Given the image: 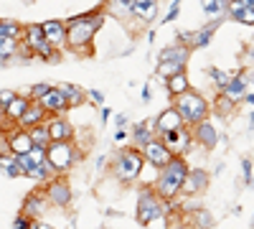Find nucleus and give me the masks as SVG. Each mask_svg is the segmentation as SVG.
<instances>
[{
    "instance_id": "nucleus-34",
    "label": "nucleus",
    "mask_w": 254,
    "mask_h": 229,
    "mask_svg": "<svg viewBox=\"0 0 254 229\" xmlns=\"http://www.w3.org/2000/svg\"><path fill=\"white\" fill-rule=\"evenodd\" d=\"M41 209H44V201H41V196H31V199L26 201V214L36 217V214H41Z\"/></svg>"
},
{
    "instance_id": "nucleus-6",
    "label": "nucleus",
    "mask_w": 254,
    "mask_h": 229,
    "mask_svg": "<svg viewBox=\"0 0 254 229\" xmlns=\"http://www.w3.org/2000/svg\"><path fill=\"white\" fill-rule=\"evenodd\" d=\"M46 160L54 165V171H66L71 160H74V151L69 140H61V143H51L46 148Z\"/></svg>"
},
{
    "instance_id": "nucleus-22",
    "label": "nucleus",
    "mask_w": 254,
    "mask_h": 229,
    "mask_svg": "<svg viewBox=\"0 0 254 229\" xmlns=\"http://www.w3.org/2000/svg\"><path fill=\"white\" fill-rule=\"evenodd\" d=\"M28 135H31V143L33 145H41V148H49V145H51L46 125H33V128H28Z\"/></svg>"
},
{
    "instance_id": "nucleus-36",
    "label": "nucleus",
    "mask_w": 254,
    "mask_h": 229,
    "mask_svg": "<svg viewBox=\"0 0 254 229\" xmlns=\"http://www.w3.org/2000/svg\"><path fill=\"white\" fill-rule=\"evenodd\" d=\"M208 76L216 81V87H219V89H224V87H226V81L231 79V76H229V74H224L221 69H208Z\"/></svg>"
},
{
    "instance_id": "nucleus-24",
    "label": "nucleus",
    "mask_w": 254,
    "mask_h": 229,
    "mask_svg": "<svg viewBox=\"0 0 254 229\" xmlns=\"http://www.w3.org/2000/svg\"><path fill=\"white\" fill-rule=\"evenodd\" d=\"M188 49L186 46H171V49H165L160 54V61H178V64H186L188 61Z\"/></svg>"
},
{
    "instance_id": "nucleus-49",
    "label": "nucleus",
    "mask_w": 254,
    "mask_h": 229,
    "mask_svg": "<svg viewBox=\"0 0 254 229\" xmlns=\"http://www.w3.org/2000/svg\"><path fill=\"white\" fill-rule=\"evenodd\" d=\"M252 125H254V112H252Z\"/></svg>"
},
{
    "instance_id": "nucleus-11",
    "label": "nucleus",
    "mask_w": 254,
    "mask_h": 229,
    "mask_svg": "<svg viewBox=\"0 0 254 229\" xmlns=\"http://www.w3.org/2000/svg\"><path fill=\"white\" fill-rule=\"evenodd\" d=\"M38 105L44 107L46 112H64L69 105H66V99H64V94L59 92V87H51L44 97L38 99Z\"/></svg>"
},
{
    "instance_id": "nucleus-9",
    "label": "nucleus",
    "mask_w": 254,
    "mask_h": 229,
    "mask_svg": "<svg viewBox=\"0 0 254 229\" xmlns=\"http://www.w3.org/2000/svg\"><path fill=\"white\" fill-rule=\"evenodd\" d=\"M41 31H44V38L54 49L66 41V26H64L61 20H46V23H41Z\"/></svg>"
},
{
    "instance_id": "nucleus-12",
    "label": "nucleus",
    "mask_w": 254,
    "mask_h": 229,
    "mask_svg": "<svg viewBox=\"0 0 254 229\" xmlns=\"http://www.w3.org/2000/svg\"><path fill=\"white\" fill-rule=\"evenodd\" d=\"M193 138L203 145V148H216V143H219V135H216V130H214V125L211 122H206V120H201V122H196V133H193Z\"/></svg>"
},
{
    "instance_id": "nucleus-7",
    "label": "nucleus",
    "mask_w": 254,
    "mask_h": 229,
    "mask_svg": "<svg viewBox=\"0 0 254 229\" xmlns=\"http://www.w3.org/2000/svg\"><path fill=\"white\" fill-rule=\"evenodd\" d=\"M142 148H145V158L150 160L155 168H163V165H168L173 160V153L168 151V145L163 140H150L147 145H142Z\"/></svg>"
},
{
    "instance_id": "nucleus-45",
    "label": "nucleus",
    "mask_w": 254,
    "mask_h": 229,
    "mask_svg": "<svg viewBox=\"0 0 254 229\" xmlns=\"http://www.w3.org/2000/svg\"><path fill=\"white\" fill-rule=\"evenodd\" d=\"M125 135H127V133H125V130H122V128H120V130H117V133H115V140H125Z\"/></svg>"
},
{
    "instance_id": "nucleus-29",
    "label": "nucleus",
    "mask_w": 254,
    "mask_h": 229,
    "mask_svg": "<svg viewBox=\"0 0 254 229\" xmlns=\"http://www.w3.org/2000/svg\"><path fill=\"white\" fill-rule=\"evenodd\" d=\"M0 168H3L10 178H15V176H23V171H20V165L15 163V158H13V153L10 155H3L0 153Z\"/></svg>"
},
{
    "instance_id": "nucleus-19",
    "label": "nucleus",
    "mask_w": 254,
    "mask_h": 229,
    "mask_svg": "<svg viewBox=\"0 0 254 229\" xmlns=\"http://www.w3.org/2000/svg\"><path fill=\"white\" fill-rule=\"evenodd\" d=\"M231 18L234 20H239V23H244V26H254V10H252V5H242V3H231Z\"/></svg>"
},
{
    "instance_id": "nucleus-38",
    "label": "nucleus",
    "mask_w": 254,
    "mask_h": 229,
    "mask_svg": "<svg viewBox=\"0 0 254 229\" xmlns=\"http://www.w3.org/2000/svg\"><path fill=\"white\" fill-rule=\"evenodd\" d=\"M49 89H51L49 84H33V87H31V99H36V102H38V99L44 97Z\"/></svg>"
},
{
    "instance_id": "nucleus-48",
    "label": "nucleus",
    "mask_w": 254,
    "mask_h": 229,
    "mask_svg": "<svg viewBox=\"0 0 254 229\" xmlns=\"http://www.w3.org/2000/svg\"><path fill=\"white\" fill-rule=\"evenodd\" d=\"M249 59H254V49H252V51H249Z\"/></svg>"
},
{
    "instance_id": "nucleus-28",
    "label": "nucleus",
    "mask_w": 254,
    "mask_h": 229,
    "mask_svg": "<svg viewBox=\"0 0 254 229\" xmlns=\"http://www.w3.org/2000/svg\"><path fill=\"white\" fill-rule=\"evenodd\" d=\"M20 33V23H15V20H10V18H3L0 20V38H18Z\"/></svg>"
},
{
    "instance_id": "nucleus-14",
    "label": "nucleus",
    "mask_w": 254,
    "mask_h": 229,
    "mask_svg": "<svg viewBox=\"0 0 254 229\" xmlns=\"http://www.w3.org/2000/svg\"><path fill=\"white\" fill-rule=\"evenodd\" d=\"M31 148H33V143H31V135H28L26 128L8 135V151L10 153H28Z\"/></svg>"
},
{
    "instance_id": "nucleus-50",
    "label": "nucleus",
    "mask_w": 254,
    "mask_h": 229,
    "mask_svg": "<svg viewBox=\"0 0 254 229\" xmlns=\"http://www.w3.org/2000/svg\"><path fill=\"white\" fill-rule=\"evenodd\" d=\"M252 10H254V3H252Z\"/></svg>"
},
{
    "instance_id": "nucleus-10",
    "label": "nucleus",
    "mask_w": 254,
    "mask_h": 229,
    "mask_svg": "<svg viewBox=\"0 0 254 229\" xmlns=\"http://www.w3.org/2000/svg\"><path fill=\"white\" fill-rule=\"evenodd\" d=\"M46 196H49V201L56 204V206H69V204H71V189H69L66 181H51Z\"/></svg>"
},
{
    "instance_id": "nucleus-1",
    "label": "nucleus",
    "mask_w": 254,
    "mask_h": 229,
    "mask_svg": "<svg viewBox=\"0 0 254 229\" xmlns=\"http://www.w3.org/2000/svg\"><path fill=\"white\" fill-rule=\"evenodd\" d=\"M102 20H104V18H102L99 13H97L94 18H92V13L71 18L69 26H66V44H69L71 49H81V46L92 44V38H94V33L99 31Z\"/></svg>"
},
{
    "instance_id": "nucleus-41",
    "label": "nucleus",
    "mask_w": 254,
    "mask_h": 229,
    "mask_svg": "<svg viewBox=\"0 0 254 229\" xmlns=\"http://www.w3.org/2000/svg\"><path fill=\"white\" fill-rule=\"evenodd\" d=\"M242 168H244V178L252 181V160H242Z\"/></svg>"
},
{
    "instance_id": "nucleus-30",
    "label": "nucleus",
    "mask_w": 254,
    "mask_h": 229,
    "mask_svg": "<svg viewBox=\"0 0 254 229\" xmlns=\"http://www.w3.org/2000/svg\"><path fill=\"white\" fill-rule=\"evenodd\" d=\"M18 54V38H0V61L13 59Z\"/></svg>"
},
{
    "instance_id": "nucleus-21",
    "label": "nucleus",
    "mask_w": 254,
    "mask_h": 229,
    "mask_svg": "<svg viewBox=\"0 0 254 229\" xmlns=\"http://www.w3.org/2000/svg\"><path fill=\"white\" fill-rule=\"evenodd\" d=\"M59 92L64 94V99H66L69 107H79L81 102H84V92H81L79 87H74V84H61Z\"/></svg>"
},
{
    "instance_id": "nucleus-5",
    "label": "nucleus",
    "mask_w": 254,
    "mask_h": 229,
    "mask_svg": "<svg viewBox=\"0 0 254 229\" xmlns=\"http://www.w3.org/2000/svg\"><path fill=\"white\" fill-rule=\"evenodd\" d=\"M158 217H163V206H160L158 194H153L150 189H142L140 199H137V222L140 224H150Z\"/></svg>"
},
{
    "instance_id": "nucleus-13",
    "label": "nucleus",
    "mask_w": 254,
    "mask_h": 229,
    "mask_svg": "<svg viewBox=\"0 0 254 229\" xmlns=\"http://www.w3.org/2000/svg\"><path fill=\"white\" fill-rule=\"evenodd\" d=\"M181 125H183V120H181L178 110L171 107V110L160 112V117L155 120V130H158V133H171V130H178Z\"/></svg>"
},
{
    "instance_id": "nucleus-2",
    "label": "nucleus",
    "mask_w": 254,
    "mask_h": 229,
    "mask_svg": "<svg viewBox=\"0 0 254 229\" xmlns=\"http://www.w3.org/2000/svg\"><path fill=\"white\" fill-rule=\"evenodd\" d=\"M188 173V165L181 155H173V160L163 165V173L158 178V186H155V194L160 199H173L178 191H181V183Z\"/></svg>"
},
{
    "instance_id": "nucleus-47",
    "label": "nucleus",
    "mask_w": 254,
    "mask_h": 229,
    "mask_svg": "<svg viewBox=\"0 0 254 229\" xmlns=\"http://www.w3.org/2000/svg\"><path fill=\"white\" fill-rule=\"evenodd\" d=\"M247 102H249V105H254V94H247Z\"/></svg>"
},
{
    "instance_id": "nucleus-16",
    "label": "nucleus",
    "mask_w": 254,
    "mask_h": 229,
    "mask_svg": "<svg viewBox=\"0 0 254 229\" xmlns=\"http://www.w3.org/2000/svg\"><path fill=\"white\" fill-rule=\"evenodd\" d=\"M44 115H46V110L41 107L38 102H31V105H28V110H26L23 115H20V117H18V122H20V128H26V130H28V128H33V125H41Z\"/></svg>"
},
{
    "instance_id": "nucleus-35",
    "label": "nucleus",
    "mask_w": 254,
    "mask_h": 229,
    "mask_svg": "<svg viewBox=\"0 0 254 229\" xmlns=\"http://www.w3.org/2000/svg\"><path fill=\"white\" fill-rule=\"evenodd\" d=\"M132 3L135 0H112V8L117 15H127V13H132Z\"/></svg>"
},
{
    "instance_id": "nucleus-44",
    "label": "nucleus",
    "mask_w": 254,
    "mask_h": 229,
    "mask_svg": "<svg viewBox=\"0 0 254 229\" xmlns=\"http://www.w3.org/2000/svg\"><path fill=\"white\" fill-rule=\"evenodd\" d=\"M142 99H145V102L150 99V87H147V84H145V89H142Z\"/></svg>"
},
{
    "instance_id": "nucleus-15",
    "label": "nucleus",
    "mask_w": 254,
    "mask_h": 229,
    "mask_svg": "<svg viewBox=\"0 0 254 229\" xmlns=\"http://www.w3.org/2000/svg\"><path fill=\"white\" fill-rule=\"evenodd\" d=\"M49 138H51V143H61V140H69L71 138V125L66 122V120H61V117H56V120H51L49 125Z\"/></svg>"
},
{
    "instance_id": "nucleus-42",
    "label": "nucleus",
    "mask_w": 254,
    "mask_h": 229,
    "mask_svg": "<svg viewBox=\"0 0 254 229\" xmlns=\"http://www.w3.org/2000/svg\"><path fill=\"white\" fill-rule=\"evenodd\" d=\"M31 229H54L51 224H44V222H31Z\"/></svg>"
},
{
    "instance_id": "nucleus-8",
    "label": "nucleus",
    "mask_w": 254,
    "mask_h": 229,
    "mask_svg": "<svg viewBox=\"0 0 254 229\" xmlns=\"http://www.w3.org/2000/svg\"><path fill=\"white\" fill-rule=\"evenodd\" d=\"M206 186H208V173L206 171H188L183 183H181V191L186 196H198L206 191Z\"/></svg>"
},
{
    "instance_id": "nucleus-31",
    "label": "nucleus",
    "mask_w": 254,
    "mask_h": 229,
    "mask_svg": "<svg viewBox=\"0 0 254 229\" xmlns=\"http://www.w3.org/2000/svg\"><path fill=\"white\" fill-rule=\"evenodd\" d=\"M186 69V64H178V61H160L158 64V74L160 76H173V74H178V72H183Z\"/></svg>"
},
{
    "instance_id": "nucleus-23",
    "label": "nucleus",
    "mask_w": 254,
    "mask_h": 229,
    "mask_svg": "<svg viewBox=\"0 0 254 229\" xmlns=\"http://www.w3.org/2000/svg\"><path fill=\"white\" fill-rule=\"evenodd\" d=\"M28 105H31V99L28 97H15L10 105L5 107V117H10V120H18L20 115H23L26 110H28Z\"/></svg>"
},
{
    "instance_id": "nucleus-4",
    "label": "nucleus",
    "mask_w": 254,
    "mask_h": 229,
    "mask_svg": "<svg viewBox=\"0 0 254 229\" xmlns=\"http://www.w3.org/2000/svg\"><path fill=\"white\" fill-rule=\"evenodd\" d=\"M115 171H117V178L122 183L135 181L140 176V171H142V155H140V151H122Z\"/></svg>"
},
{
    "instance_id": "nucleus-26",
    "label": "nucleus",
    "mask_w": 254,
    "mask_h": 229,
    "mask_svg": "<svg viewBox=\"0 0 254 229\" xmlns=\"http://www.w3.org/2000/svg\"><path fill=\"white\" fill-rule=\"evenodd\" d=\"M153 128H155V125H153L150 120H145V122L135 125V140H137L140 145H147L150 140H155V138H153Z\"/></svg>"
},
{
    "instance_id": "nucleus-17",
    "label": "nucleus",
    "mask_w": 254,
    "mask_h": 229,
    "mask_svg": "<svg viewBox=\"0 0 254 229\" xmlns=\"http://www.w3.org/2000/svg\"><path fill=\"white\" fill-rule=\"evenodd\" d=\"M160 135H163V143L168 145V151H171V153H178V151H183L188 145V133H183L181 128L171 130V133H160Z\"/></svg>"
},
{
    "instance_id": "nucleus-37",
    "label": "nucleus",
    "mask_w": 254,
    "mask_h": 229,
    "mask_svg": "<svg viewBox=\"0 0 254 229\" xmlns=\"http://www.w3.org/2000/svg\"><path fill=\"white\" fill-rule=\"evenodd\" d=\"M181 3H183V0H176V3L171 5V10H168V15L163 18V23H171V20H176V18H178V13H181Z\"/></svg>"
},
{
    "instance_id": "nucleus-39",
    "label": "nucleus",
    "mask_w": 254,
    "mask_h": 229,
    "mask_svg": "<svg viewBox=\"0 0 254 229\" xmlns=\"http://www.w3.org/2000/svg\"><path fill=\"white\" fill-rule=\"evenodd\" d=\"M15 97H18V94H15V92H8V89H5V92H0V107L5 110V107L10 105V102H13Z\"/></svg>"
},
{
    "instance_id": "nucleus-33",
    "label": "nucleus",
    "mask_w": 254,
    "mask_h": 229,
    "mask_svg": "<svg viewBox=\"0 0 254 229\" xmlns=\"http://www.w3.org/2000/svg\"><path fill=\"white\" fill-rule=\"evenodd\" d=\"M193 222H196L198 229H211V227H214V217H211L208 212H196L193 214Z\"/></svg>"
},
{
    "instance_id": "nucleus-51",
    "label": "nucleus",
    "mask_w": 254,
    "mask_h": 229,
    "mask_svg": "<svg viewBox=\"0 0 254 229\" xmlns=\"http://www.w3.org/2000/svg\"><path fill=\"white\" fill-rule=\"evenodd\" d=\"M196 229H198V227H196Z\"/></svg>"
},
{
    "instance_id": "nucleus-3",
    "label": "nucleus",
    "mask_w": 254,
    "mask_h": 229,
    "mask_svg": "<svg viewBox=\"0 0 254 229\" xmlns=\"http://www.w3.org/2000/svg\"><path fill=\"white\" fill-rule=\"evenodd\" d=\"M176 110H178L181 120L188 122V125H196V122L206 120V115H208L206 99H203L201 94H196V92H190V89L183 92V94H178V99H176Z\"/></svg>"
},
{
    "instance_id": "nucleus-46",
    "label": "nucleus",
    "mask_w": 254,
    "mask_h": 229,
    "mask_svg": "<svg viewBox=\"0 0 254 229\" xmlns=\"http://www.w3.org/2000/svg\"><path fill=\"white\" fill-rule=\"evenodd\" d=\"M237 3H242V5H252L254 0H237Z\"/></svg>"
},
{
    "instance_id": "nucleus-40",
    "label": "nucleus",
    "mask_w": 254,
    "mask_h": 229,
    "mask_svg": "<svg viewBox=\"0 0 254 229\" xmlns=\"http://www.w3.org/2000/svg\"><path fill=\"white\" fill-rule=\"evenodd\" d=\"M15 229H31V219L28 217H18L15 219Z\"/></svg>"
},
{
    "instance_id": "nucleus-43",
    "label": "nucleus",
    "mask_w": 254,
    "mask_h": 229,
    "mask_svg": "<svg viewBox=\"0 0 254 229\" xmlns=\"http://www.w3.org/2000/svg\"><path fill=\"white\" fill-rule=\"evenodd\" d=\"M92 99H94V102H104V94L94 89V92H92Z\"/></svg>"
},
{
    "instance_id": "nucleus-25",
    "label": "nucleus",
    "mask_w": 254,
    "mask_h": 229,
    "mask_svg": "<svg viewBox=\"0 0 254 229\" xmlns=\"http://www.w3.org/2000/svg\"><path fill=\"white\" fill-rule=\"evenodd\" d=\"M168 89H171V94H173V97H178V94L188 92V79H186V74H183V72H178V74H173V76H168Z\"/></svg>"
},
{
    "instance_id": "nucleus-20",
    "label": "nucleus",
    "mask_w": 254,
    "mask_h": 229,
    "mask_svg": "<svg viewBox=\"0 0 254 229\" xmlns=\"http://www.w3.org/2000/svg\"><path fill=\"white\" fill-rule=\"evenodd\" d=\"M221 92H224V97H229L231 102L242 99V97H244V76H231Z\"/></svg>"
},
{
    "instance_id": "nucleus-27",
    "label": "nucleus",
    "mask_w": 254,
    "mask_h": 229,
    "mask_svg": "<svg viewBox=\"0 0 254 229\" xmlns=\"http://www.w3.org/2000/svg\"><path fill=\"white\" fill-rule=\"evenodd\" d=\"M226 3L229 0H201V8L208 18H219L226 10Z\"/></svg>"
},
{
    "instance_id": "nucleus-32",
    "label": "nucleus",
    "mask_w": 254,
    "mask_h": 229,
    "mask_svg": "<svg viewBox=\"0 0 254 229\" xmlns=\"http://www.w3.org/2000/svg\"><path fill=\"white\" fill-rule=\"evenodd\" d=\"M216 26H219V20H216L214 26H206V28H201V33H196V36H193V41H190V44H193V46H206L208 41H211V36H214Z\"/></svg>"
},
{
    "instance_id": "nucleus-18",
    "label": "nucleus",
    "mask_w": 254,
    "mask_h": 229,
    "mask_svg": "<svg viewBox=\"0 0 254 229\" xmlns=\"http://www.w3.org/2000/svg\"><path fill=\"white\" fill-rule=\"evenodd\" d=\"M132 13L140 20H153L158 15V0H135V3H132Z\"/></svg>"
}]
</instances>
